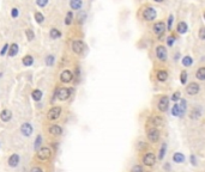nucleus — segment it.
Returning <instances> with one entry per match:
<instances>
[{
	"instance_id": "864d4df0",
	"label": "nucleus",
	"mask_w": 205,
	"mask_h": 172,
	"mask_svg": "<svg viewBox=\"0 0 205 172\" xmlns=\"http://www.w3.org/2000/svg\"><path fill=\"white\" fill-rule=\"evenodd\" d=\"M204 19H205V12H204Z\"/></svg>"
},
{
	"instance_id": "f8f14e48",
	"label": "nucleus",
	"mask_w": 205,
	"mask_h": 172,
	"mask_svg": "<svg viewBox=\"0 0 205 172\" xmlns=\"http://www.w3.org/2000/svg\"><path fill=\"white\" fill-rule=\"evenodd\" d=\"M48 131H49V134L52 135V136H54V138H59V136H61L62 133H64L62 127L59 126V124H53V126H50L49 129H48Z\"/></svg>"
},
{
	"instance_id": "6e6552de",
	"label": "nucleus",
	"mask_w": 205,
	"mask_h": 172,
	"mask_svg": "<svg viewBox=\"0 0 205 172\" xmlns=\"http://www.w3.org/2000/svg\"><path fill=\"white\" fill-rule=\"evenodd\" d=\"M150 123H151V127H155V128H158L160 129V128L164 127L165 121H164V118L161 115H155L150 120Z\"/></svg>"
},
{
	"instance_id": "4be33fe9",
	"label": "nucleus",
	"mask_w": 205,
	"mask_h": 172,
	"mask_svg": "<svg viewBox=\"0 0 205 172\" xmlns=\"http://www.w3.org/2000/svg\"><path fill=\"white\" fill-rule=\"evenodd\" d=\"M82 5H83L82 0H71V1H70V6H71V8H72V10H76V11L81 10Z\"/></svg>"
},
{
	"instance_id": "c03bdc74",
	"label": "nucleus",
	"mask_w": 205,
	"mask_h": 172,
	"mask_svg": "<svg viewBox=\"0 0 205 172\" xmlns=\"http://www.w3.org/2000/svg\"><path fill=\"white\" fill-rule=\"evenodd\" d=\"M18 15H19V10H18V8H12V11H11V16L13 17V18H17Z\"/></svg>"
},
{
	"instance_id": "7c9ffc66",
	"label": "nucleus",
	"mask_w": 205,
	"mask_h": 172,
	"mask_svg": "<svg viewBox=\"0 0 205 172\" xmlns=\"http://www.w3.org/2000/svg\"><path fill=\"white\" fill-rule=\"evenodd\" d=\"M41 142H42V136L41 135H38L36 136V140H35V145H34V148H35V152H37L38 150H40L41 147Z\"/></svg>"
},
{
	"instance_id": "f704fd0d",
	"label": "nucleus",
	"mask_w": 205,
	"mask_h": 172,
	"mask_svg": "<svg viewBox=\"0 0 205 172\" xmlns=\"http://www.w3.org/2000/svg\"><path fill=\"white\" fill-rule=\"evenodd\" d=\"M137 148H138V151H146L148 143L144 142V141H140V142H138V145H137Z\"/></svg>"
},
{
	"instance_id": "37998d69",
	"label": "nucleus",
	"mask_w": 205,
	"mask_h": 172,
	"mask_svg": "<svg viewBox=\"0 0 205 172\" xmlns=\"http://www.w3.org/2000/svg\"><path fill=\"white\" fill-rule=\"evenodd\" d=\"M189 161H191V164L193 165V166H197V159H196V155L194 154H191L189 155Z\"/></svg>"
},
{
	"instance_id": "39448f33",
	"label": "nucleus",
	"mask_w": 205,
	"mask_h": 172,
	"mask_svg": "<svg viewBox=\"0 0 205 172\" xmlns=\"http://www.w3.org/2000/svg\"><path fill=\"white\" fill-rule=\"evenodd\" d=\"M169 97L168 96H161L160 99H158V103H157V109L161 111V112H165L168 111V108H169Z\"/></svg>"
},
{
	"instance_id": "c85d7f7f",
	"label": "nucleus",
	"mask_w": 205,
	"mask_h": 172,
	"mask_svg": "<svg viewBox=\"0 0 205 172\" xmlns=\"http://www.w3.org/2000/svg\"><path fill=\"white\" fill-rule=\"evenodd\" d=\"M23 65L24 66H27V67H29V66H31L34 63V58L31 55H27V56H24L23 60H22Z\"/></svg>"
},
{
	"instance_id": "f03ea898",
	"label": "nucleus",
	"mask_w": 205,
	"mask_h": 172,
	"mask_svg": "<svg viewBox=\"0 0 205 172\" xmlns=\"http://www.w3.org/2000/svg\"><path fill=\"white\" fill-rule=\"evenodd\" d=\"M156 161H157V157H156L155 152L146 150L143 153V155H142V164L145 167H153L156 165Z\"/></svg>"
},
{
	"instance_id": "7ed1b4c3",
	"label": "nucleus",
	"mask_w": 205,
	"mask_h": 172,
	"mask_svg": "<svg viewBox=\"0 0 205 172\" xmlns=\"http://www.w3.org/2000/svg\"><path fill=\"white\" fill-rule=\"evenodd\" d=\"M146 139L149 142L151 143H157L161 139V131L158 128L151 127L149 129H146Z\"/></svg>"
},
{
	"instance_id": "2f4dec72",
	"label": "nucleus",
	"mask_w": 205,
	"mask_h": 172,
	"mask_svg": "<svg viewBox=\"0 0 205 172\" xmlns=\"http://www.w3.org/2000/svg\"><path fill=\"white\" fill-rule=\"evenodd\" d=\"M49 35H50V38H58V37H60L61 36V32L58 30V29H55V28H53V29H50V32H49Z\"/></svg>"
},
{
	"instance_id": "72a5a7b5",
	"label": "nucleus",
	"mask_w": 205,
	"mask_h": 172,
	"mask_svg": "<svg viewBox=\"0 0 205 172\" xmlns=\"http://www.w3.org/2000/svg\"><path fill=\"white\" fill-rule=\"evenodd\" d=\"M192 63H193V60H192L191 56H185V58L182 59V65L185 66V67H189Z\"/></svg>"
},
{
	"instance_id": "a211bd4d",
	"label": "nucleus",
	"mask_w": 205,
	"mask_h": 172,
	"mask_svg": "<svg viewBox=\"0 0 205 172\" xmlns=\"http://www.w3.org/2000/svg\"><path fill=\"white\" fill-rule=\"evenodd\" d=\"M12 118V112L7 109H4L1 112H0V120L3 122H8Z\"/></svg>"
},
{
	"instance_id": "dca6fc26",
	"label": "nucleus",
	"mask_w": 205,
	"mask_h": 172,
	"mask_svg": "<svg viewBox=\"0 0 205 172\" xmlns=\"http://www.w3.org/2000/svg\"><path fill=\"white\" fill-rule=\"evenodd\" d=\"M164 31H165V25L163 22H157L153 24V32L156 34V36L158 38L164 34Z\"/></svg>"
},
{
	"instance_id": "09e8293b",
	"label": "nucleus",
	"mask_w": 205,
	"mask_h": 172,
	"mask_svg": "<svg viewBox=\"0 0 205 172\" xmlns=\"http://www.w3.org/2000/svg\"><path fill=\"white\" fill-rule=\"evenodd\" d=\"M6 50H8V44H5V46H4V48L1 49V51H0V55H5Z\"/></svg>"
},
{
	"instance_id": "b1692460",
	"label": "nucleus",
	"mask_w": 205,
	"mask_h": 172,
	"mask_svg": "<svg viewBox=\"0 0 205 172\" xmlns=\"http://www.w3.org/2000/svg\"><path fill=\"white\" fill-rule=\"evenodd\" d=\"M17 53H18V46L16 43H12L8 47V56H15L17 55Z\"/></svg>"
},
{
	"instance_id": "1a4fd4ad",
	"label": "nucleus",
	"mask_w": 205,
	"mask_h": 172,
	"mask_svg": "<svg viewBox=\"0 0 205 172\" xmlns=\"http://www.w3.org/2000/svg\"><path fill=\"white\" fill-rule=\"evenodd\" d=\"M168 56V54H167V49H165V47H163V46H157L156 47V58L160 60V61H162V62H164V61H167V58Z\"/></svg>"
},
{
	"instance_id": "4c0bfd02",
	"label": "nucleus",
	"mask_w": 205,
	"mask_h": 172,
	"mask_svg": "<svg viewBox=\"0 0 205 172\" xmlns=\"http://www.w3.org/2000/svg\"><path fill=\"white\" fill-rule=\"evenodd\" d=\"M54 60H55V58L53 55H48L46 58V65L47 66H53L54 65Z\"/></svg>"
},
{
	"instance_id": "bb28decb",
	"label": "nucleus",
	"mask_w": 205,
	"mask_h": 172,
	"mask_svg": "<svg viewBox=\"0 0 205 172\" xmlns=\"http://www.w3.org/2000/svg\"><path fill=\"white\" fill-rule=\"evenodd\" d=\"M200 116H201L200 109H197V108H194L193 110L191 111V114H189V118H192V120H198Z\"/></svg>"
},
{
	"instance_id": "9b49d317",
	"label": "nucleus",
	"mask_w": 205,
	"mask_h": 172,
	"mask_svg": "<svg viewBox=\"0 0 205 172\" xmlns=\"http://www.w3.org/2000/svg\"><path fill=\"white\" fill-rule=\"evenodd\" d=\"M85 49V44L83 41H79V39H77V41H73L72 42V50L74 54H82Z\"/></svg>"
},
{
	"instance_id": "79ce46f5",
	"label": "nucleus",
	"mask_w": 205,
	"mask_h": 172,
	"mask_svg": "<svg viewBox=\"0 0 205 172\" xmlns=\"http://www.w3.org/2000/svg\"><path fill=\"white\" fill-rule=\"evenodd\" d=\"M36 4H37V6H40V7H45L48 4V0H36Z\"/></svg>"
},
{
	"instance_id": "8fccbe9b",
	"label": "nucleus",
	"mask_w": 205,
	"mask_h": 172,
	"mask_svg": "<svg viewBox=\"0 0 205 172\" xmlns=\"http://www.w3.org/2000/svg\"><path fill=\"white\" fill-rule=\"evenodd\" d=\"M85 17H86V15H85L84 12H82V13H81V16H79V22H81V23H83V20H84V18H85Z\"/></svg>"
},
{
	"instance_id": "3c124183",
	"label": "nucleus",
	"mask_w": 205,
	"mask_h": 172,
	"mask_svg": "<svg viewBox=\"0 0 205 172\" xmlns=\"http://www.w3.org/2000/svg\"><path fill=\"white\" fill-rule=\"evenodd\" d=\"M170 168V164H164V170H169Z\"/></svg>"
},
{
	"instance_id": "0eeeda50",
	"label": "nucleus",
	"mask_w": 205,
	"mask_h": 172,
	"mask_svg": "<svg viewBox=\"0 0 205 172\" xmlns=\"http://www.w3.org/2000/svg\"><path fill=\"white\" fill-rule=\"evenodd\" d=\"M157 16V13H156V10L153 8V7H146L144 11H143V18L144 20L146 22H151L156 18Z\"/></svg>"
},
{
	"instance_id": "de8ad7c7",
	"label": "nucleus",
	"mask_w": 205,
	"mask_h": 172,
	"mask_svg": "<svg viewBox=\"0 0 205 172\" xmlns=\"http://www.w3.org/2000/svg\"><path fill=\"white\" fill-rule=\"evenodd\" d=\"M199 38L200 39H205V28H200V30H199Z\"/></svg>"
},
{
	"instance_id": "cd10ccee",
	"label": "nucleus",
	"mask_w": 205,
	"mask_h": 172,
	"mask_svg": "<svg viewBox=\"0 0 205 172\" xmlns=\"http://www.w3.org/2000/svg\"><path fill=\"white\" fill-rule=\"evenodd\" d=\"M172 114H173V116H179V117H182V115H181V111H180V107H179V103H175L174 105H173V109H172Z\"/></svg>"
},
{
	"instance_id": "c756f323",
	"label": "nucleus",
	"mask_w": 205,
	"mask_h": 172,
	"mask_svg": "<svg viewBox=\"0 0 205 172\" xmlns=\"http://www.w3.org/2000/svg\"><path fill=\"white\" fill-rule=\"evenodd\" d=\"M179 107H180V111H181V115L184 116L185 112H186V108H187V102L186 99H180V103H179Z\"/></svg>"
},
{
	"instance_id": "ddd939ff",
	"label": "nucleus",
	"mask_w": 205,
	"mask_h": 172,
	"mask_svg": "<svg viewBox=\"0 0 205 172\" xmlns=\"http://www.w3.org/2000/svg\"><path fill=\"white\" fill-rule=\"evenodd\" d=\"M33 131H34V128H33L31 123H29V122H24V123L20 126V133H22L24 136L29 138V136L33 134Z\"/></svg>"
},
{
	"instance_id": "473e14b6",
	"label": "nucleus",
	"mask_w": 205,
	"mask_h": 172,
	"mask_svg": "<svg viewBox=\"0 0 205 172\" xmlns=\"http://www.w3.org/2000/svg\"><path fill=\"white\" fill-rule=\"evenodd\" d=\"M187 78H188L187 71H182L181 74H180V81H181L182 85H186V84H187Z\"/></svg>"
},
{
	"instance_id": "5701e85b",
	"label": "nucleus",
	"mask_w": 205,
	"mask_h": 172,
	"mask_svg": "<svg viewBox=\"0 0 205 172\" xmlns=\"http://www.w3.org/2000/svg\"><path fill=\"white\" fill-rule=\"evenodd\" d=\"M31 97H33V99L36 100V102L41 100V99H42V91H41V90H38V88L34 90V91L31 92Z\"/></svg>"
},
{
	"instance_id": "58836bf2",
	"label": "nucleus",
	"mask_w": 205,
	"mask_h": 172,
	"mask_svg": "<svg viewBox=\"0 0 205 172\" xmlns=\"http://www.w3.org/2000/svg\"><path fill=\"white\" fill-rule=\"evenodd\" d=\"M72 18H73V16H72V12H71V11H70V12H67L66 18H65V24H66V25H70V24L72 23Z\"/></svg>"
},
{
	"instance_id": "c9c22d12",
	"label": "nucleus",
	"mask_w": 205,
	"mask_h": 172,
	"mask_svg": "<svg viewBox=\"0 0 205 172\" xmlns=\"http://www.w3.org/2000/svg\"><path fill=\"white\" fill-rule=\"evenodd\" d=\"M35 19H36V22L37 23H43V20H45V17H43V15L41 12H36L35 13Z\"/></svg>"
},
{
	"instance_id": "a18cd8bd",
	"label": "nucleus",
	"mask_w": 205,
	"mask_h": 172,
	"mask_svg": "<svg viewBox=\"0 0 205 172\" xmlns=\"http://www.w3.org/2000/svg\"><path fill=\"white\" fill-rule=\"evenodd\" d=\"M174 41H175V37H174V36H169V37L167 38V44H168L169 47H172L173 43H174Z\"/></svg>"
},
{
	"instance_id": "2eb2a0df",
	"label": "nucleus",
	"mask_w": 205,
	"mask_h": 172,
	"mask_svg": "<svg viewBox=\"0 0 205 172\" xmlns=\"http://www.w3.org/2000/svg\"><path fill=\"white\" fill-rule=\"evenodd\" d=\"M19 161H20V157H19V154L13 153V154H11V155L8 157V159H7V165H8L10 167H17L18 164H19Z\"/></svg>"
},
{
	"instance_id": "ea45409f",
	"label": "nucleus",
	"mask_w": 205,
	"mask_h": 172,
	"mask_svg": "<svg viewBox=\"0 0 205 172\" xmlns=\"http://www.w3.org/2000/svg\"><path fill=\"white\" fill-rule=\"evenodd\" d=\"M29 172H45V170H43L41 166L36 165V166H33V167L30 168V171H29Z\"/></svg>"
},
{
	"instance_id": "f257e3e1",
	"label": "nucleus",
	"mask_w": 205,
	"mask_h": 172,
	"mask_svg": "<svg viewBox=\"0 0 205 172\" xmlns=\"http://www.w3.org/2000/svg\"><path fill=\"white\" fill-rule=\"evenodd\" d=\"M53 157V150L49 146H43L38 150L35 154V160L37 161H48Z\"/></svg>"
},
{
	"instance_id": "393cba45",
	"label": "nucleus",
	"mask_w": 205,
	"mask_h": 172,
	"mask_svg": "<svg viewBox=\"0 0 205 172\" xmlns=\"http://www.w3.org/2000/svg\"><path fill=\"white\" fill-rule=\"evenodd\" d=\"M130 172H145V166L143 164H136L131 167Z\"/></svg>"
},
{
	"instance_id": "f3484780",
	"label": "nucleus",
	"mask_w": 205,
	"mask_h": 172,
	"mask_svg": "<svg viewBox=\"0 0 205 172\" xmlns=\"http://www.w3.org/2000/svg\"><path fill=\"white\" fill-rule=\"evenodd\" d=\"M156 79H157V81H160V83L167 81V79H168V72L164 71V70H158V71L156 72Z\"/></svg>"
},
{
	"instance_id": "603ef678",
	"label": "nucleus",
	"mask_w": 205,
	"mask_h": 172,
	"mask_svg": "<svg viewBox=\"0 0 205 172\" xmlns=\"http://www.w3.org/2000/svg\"><path fill=\"white\" fill-rule=\"evenodd\" d=\"M155 1H156V3H162L163 0H155Z\"/></svg>"
},
{
	"instance_id": "6ab92c4d",
	"label": "nucleus",
	"mask_w": 205,
	"mask_h": 172,
	"mask_svg": "<svg viewBox=\"0 0 205 172\" xmlns=\"http://www.w3.org/2000/svg\"><path fill=\"white\" fill-rule=\"evenodd\" d=\"M167 142H162L161 143V147L158 150V160H163L164 157H165V153H167Z\"/></svg>"
},
{
	"instance_id": "a878e982",
	"label": "nucleus",
	"mask_w": 205,
	"mask_h": 172,
	"mask_svg": "<svg viewBox=\"0 0 205 172\" xmlns=\"http://www.w3.org/2000/svg\"><path fill=\"white\" fill-rule=\"evenodd\" d=\"M196 77H197V79H198V80H200V81H204V80H205V67H200V68L197 71V73H196Z\"/></svg>"
},
{
	"instance_id": "aec40b11",
	"label": "nucleus",
	"mask_w": 205,
	"mask_h": 172,
	"mask_svg": "<svg viewBox=\"0 0 205 172\" xmlns=\"http://www.w3.org/2000/svg\"><path fill=\"white\" fill-rule=\"evenodd\" d=\"M185 159H186V157L180 152H176L173 154V161L176 164H182L185 161Z\"/></svg>"
},
{
	"instance_id": "49530a36",
	"label": "nucleus",
	"mask_w": 205,
	"mask_h": 172,
	"mask_svg": "<svg viewBox=\"0 0 205 172\" xmlns=\"http://www.w3.org/2000/svg\"><path fill=\"white\" fill-rule=\"evenodd\" d=\"M173 19H174V17L170 15L169 16V18H168V23H167V28H168V30H170L172 29V24H173Z\"/></svg>"
},
{
	"instance_id": "e433bc0d",
	"label": "nucleus",
	"mask_w": 205,
	"mask_h": 172,
	"mask_svg": "<svg viewBox=\"0 0 205 172\" xmlns=\"http://www.w3.org/2000/svg\"><path fill=\"white\" fill-rule=\"evenodd\" d=\"M25 35H27V38H28V41H33L35 35H34V31L31 29H27L25 30Z\"/></svg>"
},
{
	"instance_id": "423d86ee",
	"label": "nucleus",
	"mask_w": 205,
	"mask_h": 172,
	"mask_svg": "<svg viewBox=\"0 0 205 172\" xmlns=\"http://www.w3.org/2000/svg\"><path fill=\"white\" fill-rule=\"evenodd\" d=\"M61 108L60 107H53V108H50L49 111L47 112V120L48 121H55L58 120V118L60 117L61 115Z\"/></svg>"
},
{
	"instance_id": "a19ab883",
	"label": "nucleus",
	"mask_w": 205,
	"mask_h": 172,
	"mask_svg": "<svg viewBox=\"0 0 205 172\" xmlns=\"http://www.w3.org/2000/svg\"><path fill=\"white\" fill-rule=\"evenodd\" d=\"M181 93H180V91H176V92H174L173 93V97H172V99L174 100V102H176V100H179V99H181Z\"/></svg>"
},
{
	"instance_id": "20e7f679",
	"label": "nucleus",
	"mask_w": 205,
	"mask_h": 172,
	"mask_svg": "<svg viewBox=\"0 0 205 172\" xmlns=\"http://www.w3.org/2000/svg\"><path fill=\"white\" fill-rule=\"evenodd\" d=\"M73 90L72 88H66V87H60L57 90V93H55V97L59 99V100H67L71 95H72Z\"/></svg>"
},
{
	"instance_id": "412c9836",
	"label": "nucleus",
	"mask_w": 205,
	"mask_h": 172,
	"mask_svg": "<svg viewBox=\"0 0 205 172\" xmlns=\"http://www.w3.org/2000/svg\"><path fill=\"white\" fill-rule=\"evenodd\" d=\"M187 29H188V26H187V24L185 22H180L177 24V26H176V30H177L179 34H186Z\"/></svg>"
},
{
	"instance_id": "4468645a",
	"label": "nucleus",
	"mask_w": 205,
	"mask_h": 172,
	"mask_svg": "<svg viewBox=\"0 0 205 172\" xmlns=\"http://www.w3.org/2000/svg\"><path fill=\"white\" fill-rule=\"evenodd\" d=\"M72 79H73V74L71 71L69 70H65V71H62L61 74H60V81L64 83V84H69L72 81Z\"/></svg>"
},
{
	"instance_id": "9d476101",
	"label": "nucleus",
	"mask_w": 205,
	"mask_h": 172,
	"mask_svg": "<svg viewBox=\"0 0 205 172\" xmlns=\"http://www.w3.org/2000/svg\"><path fill=\"white\" fill-rule=\"evenodd\" d=\"M199 91H200V85L197 83H189L186 87V92L189 96H196L197 93H199Z\"/></svg>"
}]
</instances>
